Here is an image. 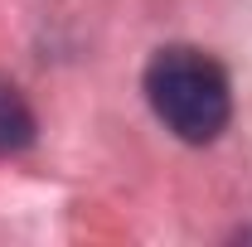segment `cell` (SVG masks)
I'll list each match as a JSON object with an SVG mask.
<instances>
[{
	"mask_svg": "<svg viewBox=\"0 0 252 247\" xmlns=\"http://www.w3.org/2000/svg\"><path fill=\"white\" fill-rule=\"evenodd\" d=\"M34 141V112L25 93L10 83V78H0V155H15L25 151Z\"/></svg>",
	"mask_w": 252,
	"mask_h": 247,
	"instance_id": "7a4b0ae2",
	"label": "cell"
},
{
	"mask_svg": "<svg viewBox=\"0 0 252 247\" xmlns=\"http://www.w3.org/2000/svg\"><path fill=\"white\" fill-rule=\"evenodd\" d=\"M146 102L165 122V131H175L189 146L219 141L233 117L228 73L219 68V59L189 44H170L146 63Z\"/></svg>",
	"mask_w": 252,
	"mask_h": 247,
	"instance_id": "6da1fadb",
	"label": "cell"
}]
</instances>
